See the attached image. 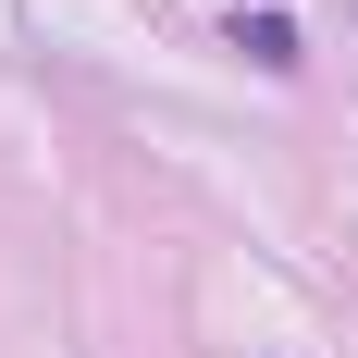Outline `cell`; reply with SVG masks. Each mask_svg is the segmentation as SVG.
I'll return each mask as SVG.
<instances>
[{
	"label": "cell",
	"instance_id": "6da1fadb",
	"mask_svg": "<svg viewBox=\"0 0 358 358\" xmlns=\"http://www.w3.org/2000/svg\"><path fill=\"white\" fill-rule=\"evenodd\" d=\"M235 50H248V62H272V74H285V62H296V25H285V13H235Z\"/></svg>",
	"mask_w": 358,
	"mask_h": 358
}]
</instances>
